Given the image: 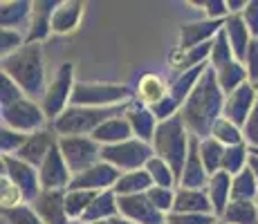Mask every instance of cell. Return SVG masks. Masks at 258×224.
Instances as JSON below:
<instances>
[{"instance_id":"obj_19","label":"cell","mask_w":258,"mask_h":224,"mask_svg":"<svg viewBox=\"0 0 258 224\" xmlns=\"http://www.w3.org/2000/svg\"><path fill=\"white\" fill-rule=\"evenodd\" d=\"M225 21H209V18H205V21L184 23L180 27V45H177V47L191 49V47H198V45H202V43H211L213 38L225 29Z\"/></svg>"},{"instance_id":"obj_8","label":"cell","mask_w":258,"mask_h":224,"mask_svg":"<svg viewBox=\"0 0 258 224\" xmlns=\"http://www.w3.org/2000/svg\"><path fill=\"white\" fill-rule=\"evenodd\" d=\"M0 119H3V126L5 128H12V130H18L23 134H34V132H41L45 130V123L47 117L43 112L41 103L32 101V99H21L18 103L9 108H3L0 110Z\"/></svg>"},{"instance_id":"obj_47","label":"cell","mask_w":258,"mask_h":224,"mask_svg":"<svg viewBox=\"0 0 258 224\" xmlns=\"http://www.w3.org/2000/svg\"><path fill=\"white\" fill-rule=\"evenodd\" d=\"M0 186H3V208H14V206L25 204L21 191H18V188L14 186L5 175H3V179H0Z\"/></svg>"},{"instance_id":"obj_45","label":"cell","mask_w":258,"mask_h":224,"mask_svg":"<svg viewBox=\"0 0 258 224\" xmlns=\"http://www.w3.org/2000/svg\"><path fill=\"white\" fill-rule=\"evenodd\" d=\"M191 5H198V7L205 9L209 21H225V18H229L227 0H202V3H191Z\"/></svg>"},{"instance_id":"obj_4","label":"cell","mask_w":258,"mask_h":224,"mask_svg":"<svg viewBox=\"0 0 258 224\" xmlns=\"http://www.w3.org/2000/svg\"><path fill=\"white\" fill-rule=\"evenodd\" d=\"M128 108L117 106V108H88V106H70L56 121L52 123V130L58 137H92V132L97 130L101 123H106L108 119L119 117Z\"/></svg>"},{"instance_id":"obj_51","label":"cell","mask_w":258,"mask_h":224,"mask_svg":"<svg viewBox=\"0 0 258 224\" xmlns=\"http://www.w3.org/2000/svg\"><path fill=\"white\" fill-rule=\"evenodd\" d=\"M249 168L254 171L256 182H258V155H256V153H251V157H249Z\"/></svg>"},{"instance_id":"obj_31","label":"cell","mask_w":258,"mask_h":224,"mask_svg":"<svg viewBox=\"0 0 258 224\" xmlns=\"http://www.w3.org/2000/svg\"><path fill=\"white\" fill-rule=\"evenodd\" d=\"M231 200H251L258 202V182L249 166L231 179Z\"/></svg>"},{"instance_id":"obj_22","label":"cell","mask_w":258,"mask_h":224,"mask_svg":"<svg viewBox=\"0 0 258 224\" xmlns=\"http://www.w3.org/2000/svg\"><path fill=\"white\" fill-rule=\"evenodd\" d=\"M171 213H202V215H216L213 204L207 191L196 188H177L175 191V206Z\"/></svg>"},{"instance_id":"obj_35","label":"cell","mask_w":258,"mask_h":224,"mask_svg":"<svg viewBox=\"0 0 258 224\" xmlns=\"http://www.w3.org/2000/svg\"><path fill=\"white\" fill-rule=\"evenodd\" d=\"M211 137L218 139V141H220L225 148L240 146V143H245L242 128H238L236 123H231L229 119H225V117H220L216 121V126H213V130H211Z\"/></svg>"},{"instance_id":"obj_2","label":"cell","mask_w":258,"mask_h":224,"mask_svg":"<svg viewBox=\"0 0 258 224\" xmlns=\"http://www.w3.org/2000/svg\"><path fill=\"white\" fill-rule=\"evenodd\" d=\"M3 74H7L14 83L25 92V97L41 103L43 94L47 90L45 81V56H43V45H23L16 54L3 58L0 63Z\"/></svg>"},{"instance_id":"obj_5","label":"cell","mask_w":258,"mask_h":224,"mask_svg":"<svg viewBox=\"0 0 258 224\" xmlns=\"http://www.w3.org/2000/svg\"><path fill=\"white\" fill-rule=\"evenodd\" d=\"M135 90L123 83H81L77 81L70 106L117 108L135 101Z\"/></svg>"},{"instance_id":"obj_26","label":"cell","mask_w":258,"mask_h":224,"mask_svg":"<svg viewBox=\"0 0 258 224\" xmlns=\"http://www.w3.org/2000/svg\"><path fill=\"white\" fill-rule=\"evenodd\" d=\"M117 215H119V195L110 188V191H101L94 197V202L86 211V215L81 217V222H86V224L108 222Z\"/></svg>"},{"instance_id":"obj_18","label":"cell","mask_w":258,"mask_h":224,"mask_svg":"<svg viewBox=\"0 0 258 224\" xmlns=\"http://www.w3.org/2000/svg\"><path fill=\"white\" fill-rule=\"evenodd\" d=\"M56 141H58V134L45 128V130H41V132L29 134L25 146L18 151L16 157L23 159L25 164H29V166H34L38 171V168L43 166V162H45V157L49 155V151L56 146Z\"/></svg>"},{"instance_id":"obj_1","label":"cell","mask_w":258,"mask_h":224,"mask_svg":"<svg viewBox=\"0 0 258 224\" xmlns=\"http://www.w3.org/2000/svg\"><path fill=\"white\" fill-rule=\"evenodd\" d=\"M225 101L227 94L222 92L220 83H218L216 69L209 67L198 81L191 97L186 99L184 108L180 110V117L188 128V132L198 139L211 137L213 126H216V121L222 117V110H225Z\"/></svg>"},{"instance_id":"obj_24","label":"cell","mask_w":258,"mask_h":224,"mask_svg":"<svg viewBox=\"0 0 258 224\" xmlns=\"http://www.w3.org/2000/svg\"><path fill=\"white\" fill-rule=\"evenodd\" d=\"M168 86H171V83H166L162 74L146 72V74H142L140 81H137L135 97H137V101L144 103V106L153 108L168 94Z\"/></svg>"},{"instance_id":"obj_29","label":"cell","mask_w":258,"mask_h":224,"mask_svg":"<svg viewBox=\"0 0 258 224\" xmlns=\"http://www.w3.org/2000/svg\"><path fill=\"white\" fill-rule=\"evenodd\" d=\"M220 222L225 224H258V202L251 200H231Z\"/></svg>"},{"instance_id":"obj_54","label":"cell","mask_w":258,"mask_h":224,"mask_svg":"<svg viewBox=\"0 0 258 224\" xmlns=\"http://www.w3.org/2000/svg\"><path fill=\"white\" fill-rule=\"evenodd\" d=\"M97 224H110V222H97Z\"/></svg>"},{"instance_id":"obj_3","label":"cell","mask_w":258,"mask_h":224,"mask_svg":"<svg viewBox=\"0 0 258 224\" xmlns=\"http://www.w3.org/2000/svg\"><path fill=\"white\" fill-rule=\"evenodd\" d=\"M191 137L188 128L184 126L180 114L166 119V121H160L157 126V132L153 137V151H155V157L164 159V162L171 166V171L175 173L177 184H180L182 171H184V164L188 157V148H191Z\"/></svg>"},{"instance_id":"obj_7","label":"cell","mask_w":258,"mask_h":224,"mask_svg":"<svg viewBox=\"0 0 258 224\" xmlns=\"http://www.w3.org/2000/svg\"><path fill=\"white\" fill-rule=\"evenodd\" d=\"M74 86H77V81H74V63H63L56 69L54 79L47 83V90L41 99V108L45 112L47 121L54 123L70 108Z\"/></svg>"},{"instance_id":"obj_39","label":"cell","mask_w":258,"mask_h":224,"mask_svg":"<svg viewBox=\"0 0 258 224\" xmlns=\"http://www.w3.org/2000/svg\"><path fill=\"white\" fill-rule=\"evenodd\" d=\"M29 134H23L18 130H12V128H0V153L3 157H16L18 151L25 146Z\"/></svg>"},{"instance_id":"obj_49","label":"cell","mask_w":258,"mask_h":224,"mask_svg":"<svg viewBox=\"0 0 258 224\" xmlns=\"http://www.w3.org/2000/svg\"><path fill=\"white\" fill-rule=\"evenodd\" d=\"M240 16L245 21L247 29L251 32V36L258 38V0H247V7Z\"/></svg>"},{"instance_id":"obj_20","label":"cell","mask_w":258,"mask_h":224,"mask_svg":"<svg viewBox=\"0 0 258 224\" xmlns=\"http://www.w3.org/2000/svg\"><path fill=\"white\" fill-rule=\"evenodd\" d=\"M83 12H86V3L81 0H63L61 7L52 14V34L66 36L74 32L81 25Z\"/></svg>"},{"instance_id":"obj_52","label":"cell","mask_w":258,"mask_h":224,"mask_svg":"<svg viewBox=\"0 0 258 224\" xmlns=\"http://www.w3.org/2000/svg\"><path fill=\"white\" fill-rule=\"evenodd\" d=\"M110 224H133V222H128V220H123L121 215H117V217H112V220H108Z\"/></svg>"},{"instance_id":"obj_9","label":"cell","mask_w":258,"mask_h":224,"mask_svg":"<svg viewBox=\"0 0 258 224\" xmlns=\"http://www.w3.org/2000/svg\"><path fill=\"white\" fill-rule=\"evenodd\" d=\"M58 148L72 175H79L101 162V146L92 137H58Z\"/></svg>"},{"instance_id":"obj_53","label":"cell","mask_w":258,"mask_h":224,"mask_svg":"<svg viewBox=\"0 0 258 224\" xmlns=\"http://www.w3.org/2000/svg\"><path fill=\"white\" fill-rule=\"evenodd\" d=\"M72 224H86V222H81V220H79V222H72Z\"/></svg>"},{"instance_id":"obj_27","label":"cell","mask_w":258,"mask_h":224,"mask_svg":"<svg viewBox=\"0 0 258 224\" xmlns=\"http://www.w3.org/2000/svg\"><path fill=\"white\" fill-rule=\"evenodd\" d=\"M231 177L229 173L220 171L216 173V175H211L209 179V186H207V193H209V200L213 204V213H216V217L220 220L222 213L227 211V206H229L231 202Z\"/></svg>"},{"instance_id":"obj_15","label":"cell","mask_w":258,"mask_h":224,"mask_svg":"<svg viewBox=\"0 0 258 224\" xmlns=\"http://www.w3.org/2000/svg\"><path fill=\"white\" fill-rule=\"evenodd\" d=\"M123 117L128 119V123H131L135 139L146 141V143H153V137H155L157 126H160V119L155 117V112H153L151 108L144 106L142 101H137L135 99V101L128 103Z\"/></svg>"},{"instance_id":"obj_57","label":"cell","mask_w":258,"mask_h":224,"mask_svg":"<svg viewBox=\"0 0 258 224\" xmlns=\"http://www.w3.org/2000/svg\"><path fill=\"white\" fill-rule=\"evenodd\" d=\"M218 224H225V222H218Z\"/></svg>"},{"instance_id":"obj_38","label":"cell","mask_w":258,"mask_h":224,"mask_svg":"<svg viewBox=\"0 0 258 224\" xmlns=\"http://www.w3.org/2000/svg\"><path fill=\"white\" fill-rule=\"evenodd\" d=\"M52 34V18L34 14L29 21L27 34H25V45H34V43H43L47 41V36Z\"/></svg>"},{"instance_id":"obj_34","label":"cell","mask_w":258,"mask_h":224,"mask_svg":"<svg viewBox=\"0 0 258 224\" xmlns=\"http://www.w3.org/2000/svg\"><path fill=\"white\" fill-rule=\"evenodd\" d=\"M97 195L99 193L94 191H66V211L70 215V220L72 222L81 220Z\"/></svg>"},{"instance_id":"obj_50","label":"cell","mask_w":258,"mask_h":224,"mask_svg":"<svg viewBox=\"0 0 258 224\" xmlns=\"http://www.w3.org/2000/svg\"><path fill=\"white\" fill-rule=\"evenodd\" d=\"M227 7H229V16L231 14H242L247 7L245 0H227Z\"/></svg>"},{"instance_id":"obj_10","label":"cell","mask_w":258,"mask_h":224,"mask_svg":"<svg viewBox=\"0 0 258 224\" xmlns=\"http://www.w3.org/2000/svg\"><path fill=\"white\" fill-rule=\"evenodd\" d=\"M3 175L21 191L25 204H34L36 197L41 195V179L38 171L29 164H25L18 157H3Z\"/></svg>"},{"instance_id":"obj_14","label":"cell","mask_w":258,"mask_h":224,"mask_svg":"<svg viewBox=\"0 0 258 224\" xmlns=\"http://www.w3.org/2000/svg\"><path fill=\"white\" fill-rule=\"evenodd\" d=\"M256 99H258V92L251 83H245L231 92L225 101V110H222V117L229 119L231 123H236L238 128H245L247 119H249L251 110L256 106Z\"/></svg>"},{"instance_id":"obj_56","label":"cell","mask_w":258,"mask_h":224,"mask_svg":"<svg viewBox=\"0 0 258 224\" xmlns=\"http://www.w3.org/2000/svg\"><path fill=\"white\" fill-rule=\"evenodd\" d=\"M254 88H256V92H258V83H256V86H254Z\"/></svg>"},{"instance_id":"obj_12","label":"cell","mask_w":258,"mask_h":224,"mask_svg":"<svg viewBox=\"0 0 258 224\" xmlns=\"http://www.w3.org/2000/svg\"><path fill=\"white\" fill-rule=\"evenodd\" d=\"M72 171L68 168L66 159H63V153L56 146L49 151V155L45 157L43 166L38 168V179H41V188L43 191H68L72 182Z\"/></svg>"},{"instance_id":"obj_55","label":"cell","mask_w":258,"mask_h":224,"mask_svg":"<svg viewBox=\"0 0 258 224\" xmlns=\"http://www.w3.org/2000/svg\"><path fill=\"white\" fill-rule=\"evenodd\" d=\"M249 151H251V148H249ZM251 153H256V155H258V151H251Z\"/></svg>"},{"instance_id":"obj_33","label":"cell","mask_w":258,"mask_h":224,"mask_svg":"<svg viewBox=\"0 0 258 224\" xmlns=\"http://www.w3.org/2000/svg\"><path fill=\"white\" fill-rule=\"evenodd\" d=\"M249 157H251V151H249L247 143L227 148L225 157H222V168L220 171H225V173H229L231 177H236L238 173H242L247 166H249Z\"/></svg>"},{"instance_id":"obj_6","label":"cell","mask_w":258,"mask_h":224,"mask_svg":"<svg viewBox=\"0 0 258 224\" xmlns=\"http://www.w3.org/2000/svg\"><path fill=\"white\" fill-rule=\"evenodd\" d=\"M155 157L151 143L140 141V139H128V141L115 143V146H101V162L115 166L121 173L144 171L146 164Z\"/></svg>"},{"instance_id":"obj_11","label":"cell","mask_w":258,"mask_h":224,"mask_svg":"<svg viewBox=\"0 0 258 224\" xmlns=\"http://www.w3.org/2000/svg\"><path fill=\"white\" fill-rule=\"evenodd\" d=\"M121 175L123 173L117 171L115 166H110L106 162H99L88 168V171L74 175L68 191H94V193L110 191V188H115V184L119 182Z\"/></svg>"},{"instance_id":"obj_43","label":"cell","mask_w":258,"mask_h":224,"mask_svg":"<svg viewBox=\"0 0 258 224\" xmlns=\"http://www.w3.org/2000/svg\"><path fill=\"white\" fill-rule=\"evenodd\" d=\"M23 45H25V36L21 32H16V29H3L0 32V54H3V58L16 54Z\"/></svg>"},{"instance_id":"obj_16","label":"cell","mask_w":258,"mask_h":224,"mask_svg":"<svg viewBox=\"0 0 258 224\" xmlns=\"http://www.w3.org/2000/svg\"><path fill=\"white\" fill-rule=\"evenodd\" d=\"M211 175L207 173L205 164L200 157V139L191 137V148H188V157L184 164V171H182L180 184L177 188H196V191H207L209 186Z\"/></svg>"},{"instance_id":"obj_41","label":"cell","mask_w":258,"mask_h":224,"mask_svg":"<svg viewBox=\"0 0 258 224\" xmlns=\"http://www.w3.org/2000/svg\"><path fill=\"white\" fill-rule=\"evenodd\" d=\"M175 191L177 188H162V186H153L151 191L146 193L148 200L153 202V206L162 213H171L173 206H175Z\"/></svg>"},{"instance_id":"obj_32","label":"cell","mask_w":258,"mask_h":224,"mask_svg":"<svg viewBox=\"0 0 258 224\" xmlns=\"http://www.w3.org/2000/svg\"><path fill=\"white\" fill-rule=\"evenodd\" d=\"M225 151H227V148L222 146L218 139H213V137L200 139V157H202V164H205V168H207V173H209V175L220 173Z\"/></svg>"},{"instance_id":"obj_36","label":"cell","mask_w":258,"mask_h":224,"mask_svg":"<svg viewBox=\"0 0 258 224\" xmlns=\"http://www.w3.org/2000/svg\"><path fill=\"white\" fill-rule=\"evenodd\" d=\"M236 56H234V49H231L229 45V38H227L225 29H222L220 34H218L216 38H213V47H211V58H209V65L216 69H222L225 65H229V63H234Z\"/></svg>"},{"instance_id":"obj_13","label":"cell","mask_w":258,"mask_h":224,"mask_svg":"<svg viewBox=\"0 0 258 224\" xmlns=\"http://www.w3.org/2000/svg\"><path fill=\"white\" fill-rule=\"evenodd\" d=\"M119 215L133 224H166V213L157 211L146 193L119 197Z\"/></svg>"},{"instance_id":"obj_37","label":"cell","mask_w":258,"mask_h":224,"mask_svg":"<svg viewBox=\"0 0 258 224\" xmlns=\"http://www.w3.org/2000/svg\"><path fill=\"white\" fill-rule=\"evenodd\" d=\"M146 171L151 175L153 184L155 186H162V188H177V177L175 173L171 171V166L160 157H153L151 162L146 164Z\"/></svg>"},{"instance_id":"obj_30","label":"cell","mask_w":258,"mask_h":224,"mask_svg":"<svg viewBox=\"0 0 258 224\" xmlns=\"http://www.w3.org/2000/svg\"><path fill=\"white\" fill-rule=\"evenodd\" d=\"M218 83H220L222 92L229 97L231 92H236L240 86H245V83H249V74H247V67L245 63L240 61H234L229 63V65H225L222 69H218Z\"/></svg>"},{"instance_id":"obj_48","label":"cell","mask_w":258,"mask_h":224,"mask_svg":"<svg viewBox=\"0 0 258 224\" xmlns=\"http://www.w3.org/2000/svg\"><path fill=\"white\" fill-rule=\"evenodd\" d=\"M245 67H247V74H249V83L256 86L258 83V38H254L249 45V52H247V58H245Z\"/></svg>"},{"instance_id":"obj_46","label":"cell","mask_w":258,"mask_h":224,"mask_svg":"<svg viewBox=\"0 0 258 224\" xmlns=\"http://www.w3.org/2000/svg\"><path fill=\"white\" fill-rule=\"evenodd\" d=\"M242 134H245V143L251 148V151H258V99H256V106L251 110L249 119H247L245 128H242Z\"/></svg>"},{"instance_id":"obj_17","label":"cell","mask_w":258,"mask_h":224,"mask_svg":"<svg viewBox=\"0 0 258 224\" xmlns=\"http://www.w3.org/2000/svg\"><path fill=\"white\" fill-rule=\"evenodd\" d=\"M32 208L45 224H72L66 211V191H41Z\"/></svg>"},{"instance_id":"obj_21","label":"cell","mask_w":258,"mask_h":224,"mask_svg":"<svg viewBox=\"0 0 258 224\" xmlns=\"http://www.w3.org/2000/svg\"><path fill=\"white\" fill-rule=\"evenodd\" d=\"M225 34H227V38H229L231 49H234L236 61L245 63L247 52H249V45H251V41H254V36H251V32L247 29V25H245V21H242L240 14H231V16L225 21Z\"/></svg>"},{"instance_id":"obj_42","label":"cell","mask_w":258,"mask_h":224,"mask_svg":"<svg viewBox=\"0 0 258 224\" xmlns=\"http://www.w3.org/2000/svg\"><path fill=\"white\" fill-rule=\"evenodd\" d=\"M21 99H25V92L7 77V74L0 72V110L18 103Z\"/></svg>"},{"instance_id":"obj_23","label":"cell","mask_w":258,"mask_h":224,"mask_svg":"<svg viewBox=\"0 0 258 224\" xmlns=\"http://www.w3.org/2000/svg\"><path fill=\"white\" fill-rule=\"evenodd\" d=\"M34 16V3L29 0H7L0 5V25L3 29H16L29 27V21Z\"/></svg>"},{"instance_id":"obj_40","label":"cell","mask_w":258,"mask_h":224,"mask_svg":"<svg viewBox=\"0 0 258 224\" xmlns=\"http://www.w3.org/2000/svg\"><path fill=\"white\" fill-rule=\"evenodd\" d=\"M3 220L7 224H45L36 215L32 204H21L14 208H3Z\"/></svg>"},{"instance_id":"obj_44","label":"cell","mask_w":258,"mask_h":224,"mask_svg":"<svg viewBox=\"0 0 258 224\" xmlns=\"http://www.w3.org/2000/svg\"><path fill=\"white\" fill-rule=\"evenodd\" d=\"M216 215H202V213H168L166 224H218Z\"/></svg>"},{"instance_id":"obj_25","label":"cell","mask_w":258,"mask_h":224,"mask_svg":"<svg viewBox=\"0 0 258 224\" xmlns=\"http://www.w3.org/2000/svg\"><path fill=\"white\" fill-rule=\"evenodd\" d=\"M133 137H135V134H133V128L123 114L108 119L106 123H101V126L92 132V139L99 143V146H115V143L128 141V139H133Z\"/></svg>"},{"instance_id":"obj_28","label":"cell","mask_w":258,"mask_h":224,"mask_svg":"<svg viewBox=\"0 0 258 224\" xmlns=\"http://www.w3.org/2000/svg\"><path fill=\"white\" fill-rule=\"evenodd\" d=\"M153 186H155V184H153L148 171L144 168V171L123 173V175L119 177V182L115 184V188H112V191H115L119 197H121V195H142V193L151 191Z\"/></svg>"}]
</instances>
